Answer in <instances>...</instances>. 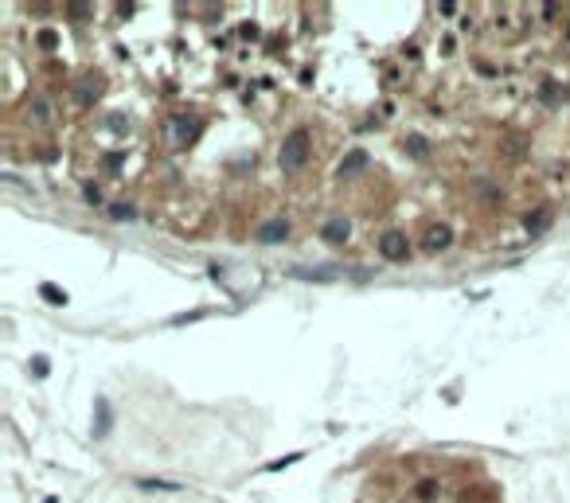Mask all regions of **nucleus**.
Masks as SVG:
<instances>
[{
	"mask_svg": "<svg viewBox=\"0 0 570 503\" xmlns=\"http://www.w3.org/2000/svg\"><path fill=\"white\" fill-rule=\"evenodd\" d=\"M547 222H551L547 211H535V215H527V230H531V234H539V230L547 227Z\"/></svg>",
	"mask_w": 570,
	"mask_h": 503,
	"instance_id": "obj_9",
	"label": "nucleus"
},
{
	"mask_svg": "<svg viewBox=\"0 0 570 503\" xmlns=\"http://www.w3.org/2000/svg\"><path fill=\"white\" fill-rule=\"evenodd\" d=\"M325 238H328V242H344V238H348V222H340V219L328 222V227H325Z\"/></svg>",
	"mask_w": 570,
	"mask_h": 503,
	"instance_id": "obj_8",
	"label": "nucleus"
},
{
	"mask_svg": "<svg viewBox=\"0 0 570 503\" xmlns=\"http://www.w3.org/2000/svg\"><path fill=\"white\" fill-rule=\"evenodd\" d=\"M28 118L36 121V125H47V121H51V110H47V105L36 98V102H28Z\"/></svg>",
	"mask_w": 570,
	"mask_h": 503,
	"instance_id": "obj_7",
	"label": "nucleus"
},
{
	"mask_svg": "<svg viewBox=\"0 0 570 503\" xmlns=\"http://www.w3.org/2000/svg\"><path fill=\"white\" fill-rule=\"evenodd\" d=\"M200 133V121L192 118V113H172L168 121H164V137H168V145H188L192 137Z\"/></svg>",
	"mask_w": 570,
	"mask_h": 503,
	"instance_id": "obj_2",
	"label": "nucleus"
},
{
	"mask_svg": "<svg viewBox=\"0 0 570 503\" xmlns=\"http://www.w3.org/2000/svg\"><path fill=\"white\" fill-rule=\"evenodd\" d=\"M94 98H98V82H94V74H90V78H82L78 90H74V105H90Z\"/></svg>",
	"mask_w": 570,
	"mask_h": 503,
	"instance_id": "obj_4",
	"label": "nucleus"
},
{
	"mask_svg": "<svg viewBox=\"0 0 570 503\" xmlns=\"http://www.w3.org/2000/svg\"><path fill=\"white\" fill-rule=\"evenodd\" d=\"M449 242H453L449 227H434V230H429V234H426V250H429V254H434V250H445V246H449Z\"/></svg>",
	"mask_w": 570,
	"mask_h": 503,
	"instance_id": "obj_6",
	"label": "nucleus"
},
{
	"mask_svg": "<svg viewBox=\"0 0 570 503\" xmlns=\"http://www.w3.org/2000/svg\"><path fill=\"white\" fill-rule=\"evenodd\" d=\"M379 254H383V261H407L410 258V242L402 230H383L379 234Z\"/></svg>",
	"mask_w": 570,
	"mask_h": 503,
	"instance_id": "obj_3",
	"label": "nucleus"
},
{
	"mask_svg": "<svg viewBox=\"0 0 570 503\" xmlns=\"http://www.w3.org/2000/svg\"><path fill=\"white\" fill-rule=\"evenodd\" d=\"M44 293H47V301H55V304H59V301H67V293H59L55 285H44Z\"/></svg>",
	"mask_w": 570,
	"mask_h": 503,
	"instance_id": "obj_11",
	"label": "nucleus"
},
{
	"mask_svg": "<svg viewBox=\"0 0 570 503\" xmlns=\"http://www.w3.org/2000/svg\"><path fill=\"white\" fill-rule=\"evenodd\" d=\"M278 160H282L285 172H297L305 160H309V133L305 129H297V133H289L282 141V152H278Z\"/></svg>",
	"mask_w": 570,
	"mask_h": 503,
	"instance_id": "obj_1",
	"label": "nucleus"
},
{
	"mask_svg": "<svg viewBox=\"0 0 570 503\" xmlns=\"http://www.w3.org/2000/svg\"><path fill=\"white\" fill-rule=\"evenodd\" d=\"M289 234V222H266V227L258 230V242H282V238Z\"/></svg>",
	"mask_w": 570,
	"mask_h": 503,
	"instance_id": "obj_5",
	"label": "nucleus"
},
{
	"mask_svg": "<svg viewBox=\"0 0 570 503\" xmlns=\"http://www.w3.org/2000/svg\"><path fill=\"white\" fill-rule=\"evenodd\" d=\"M363 164H367V152H352L348 160H344V172H360Z\"/></svg>",
	"mask_w": 570,
	"mask_h": 503,
	"instance_id": "obj_10",
	"label": "nucleus"
}]
</instances>
